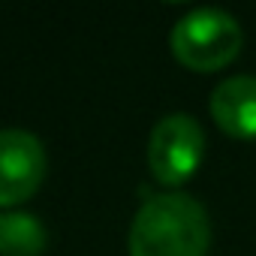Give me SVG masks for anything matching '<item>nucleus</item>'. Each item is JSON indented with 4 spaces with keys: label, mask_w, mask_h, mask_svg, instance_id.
Returning <instances> with one entry per match:
<instances>
[{
    "label": "nucleus",
    "mask_w": 256,
    "mask_h": 256,
    "mask_svg": "<svg viewBox=\"0 0 256 256\" xmlns=\"http://www.w3.org/2000/svg\"><path fill=\"white\" fill-rule=\"evenodd\" d=\"M244 42L241 24L235 16L217 6H196L181 16L172 28L169 46L181 66L193 72H214L223 70L229 60L238 58Z\"/></svg>",
    "instance_id": "nucleus-2"
},
{
    "label": "nucleus",
    "mask_w": 256,
    "mask_h": 256,
    "mask_svg": "<svg viewBox=\"0 0 256 256\" xmlns=\"http://www.w3.org/2000/svg\"><path fill=\"white\" fill-rule=\"evenodd\" d=\"M46 148L28 130H0V208L28 202L46 178Z\"/></svg>",
    "instance_id": "nucleus-4"
},
{
    "label": "nucleus",
    "mask_w": 256,
    "mask_h": 256,
    "mask_svg": "<svg viewBox=\"0 0 256 256\" xmlns=\"http://www.w3.org/2000/svg\"><path fill=\"white\" fill-rule=\"evenodd\" d=\"M211 118L235 139H256V76H229L211 94Z\"/></svg>",
    "instance_id": "nucleus-5"
},
{
    "label": "nucleus",
    "mask_w": 256,
    "mask_h": 256,
    "mask_svg": "<svg viewBox=\"0 0 256 256\" xmlns=\"http://www.w3.org/2000/svg\"><path fill=\"white\" fill-rule=\"evenodd\" d=\"M205 160V130L187 112H172L160 118L148 139L151 175L166 187L187 184Z\"/></svg>",
    "instance_id": "nucleus-3"
},
{
    "label": "nucleus",
    "mask_w": 256,
    "mask_h": 256,
    "mask_svg": "<svg viewBox=\"0 0 256 256\" xmlns=\"http://www.w3.org/2000/svg\"><path fill=\"white\" fill-rule=\"evenodd\" d=\"M48 229L36 214L0 211V256H42Z\"/></svg>",
    "instance_id": "nucleus-6"
},
{
    "label": "nucleus",
    "mask_w": 256,
    "mask_h": 256,
    "mask_svg": "<svg viewBox=\"0 0 256 256\" xmlns=\"http://www.w3.org/2000/svg\"><path fill=\"white\" fill-rule=\"evenodd\" d=\"M208 244V211L190 193L151 196L130 226V256H205Z\"/></svg>",
    "instance_id": "nucleus-1"
}]
</instances>
